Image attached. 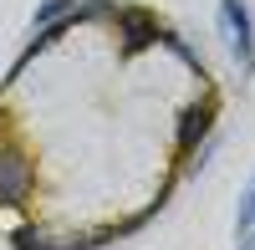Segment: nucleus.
Wrapping results in <instances>:
<instances>
[{
  "instance_id": "nucleus-5",
  "label": "nucleus",
  "mask_w": 255,
  "mask_h": 250,
  "mask_svg": "<svg viewBox=\"0 0 255 250\" xmlns=\"http://www.w3.org/2000/svg\"><path fill=\"white\" fill-rule=\"evenodd\" d=\"M15 250H72V235H56L46 230V225H20V230L10 235Z\"/></svg>"
},
{
  "instance_id": "nucleus-8",
  "label": "nucleus",
  "mask_w": 255,
  "mask_h": 250,
  "mask_svg": "<svg viewBox=\"0 0 255 250\" xmlns=\"http://www.w3.org/2000/svg\"><path fill=\"white\" fill-rule=\"evenodd\" d=\"M250 225H255V184H250V194L240 199V215H235V235H245Z\"/></svg>"
},
{
  "instance_id": "nucleus-4",
  "label": "nucleus",
  "mask_w": 255,
  "mask_h": 250,
  "mask_svg": "<svg viewBox=\"0 0 255 250\" xmlns=\"http://www.w3.org/2000/svg\"><path fill=\"white\" fill-rule=\"evenodd\" d=\"M209 128H215V97H199V102H189L184 118H179V153L189 158L199 148V143L209 138Z\"/></svg>"
},
{
  "instance_id": "nucleus-10",
  "label": "nucleus",
  "mask_w": 255,
  "mask_h": 250,
  "mask_svg": "<svg viewBox=\"0 0 255 250\" xmlns=\"http://www.w3.org/2000/svg\"><path fill=\"white\" fill-rule=\"evenodd\" d=\"M235 250H255V225H250V230L240 235V245H235Z\"/></svg>"
},
{
  "instance_id": "nucleus-3",
  "label": "nucleus",
  "mask_w": 255,
  "mask_h": 250,
  "mask_svg": "<svg viewBox=\"0 0 255 250\" xmlns=\"http://www.w3.org/2000/svg\"><path fill=\"white\" fill-rule=\"evenodd\" d=\"M113 20H118V36H123V56H138L143 46L158 41V15L143 10V5H118Z\"/></svg>"
},
{
  "instance_id": "nucleus-9",
  "label": "nucleus",
  "mask_w": 255,
  "mask_h": 250,
  "mask_svg": "<svg viewBox=\"0 0 255 250\" xmlns=\"http://www.w3.org/2000/svg\"><path fill=\"white\" fill-rule=\"evenodd\" d=\"M113 0H87V5H82V20H113Z\"/></svg>"
},
{
  "instance_id": "nucleus-1",
  "label": "nucleus",
  "mask_w": 255,
  "mask_h": 250,
  "mask_svg": "<svg viewBox=\"0 0 255 250\" xmlns=\"http://www.w3.org/2000/svg\"><path fill=\"white\" fill-rule=\"evenodd\" d=\"M220 31L230 36V51H235L240 72H255V31H250V10L245 0H220Z\"/></svg>"
},
{
  "instance_id": "nucleus-2",
  "label": "nucleus",
  "mask_w": 255,
  "mask_h": 250,
  "mask_svg": "<svg viewBox=\"0 0 255 250\" xmlns=\"http://www.w3.org/2000/svg\"><path fill=\"white\" fill-rule=\"evenodd\" d=\"M36 189V169H31V158L20 153V148H0V204L5 210H15V204H26Z\"/></svg>"
},
{
  "instance_id": "nucleus-6",
  "label": "nucleus",
  "mask_w": 255,
  "mask_h": 250,
  "mask_svg": "<svg viewBox=\"0 0 255 250\" xmlns=\"http://www.w3.org/2000/svg\"><path fill=\"white\" fill-rule=\"evenodd\" d=\"M158 41H163V46H168V51H174L179 61H184V67H189V72H199V77H204V56H199L194 46H189V41H184L179 31H163V26H158Z\"/></svg>"
},
{
  "instance_id": "nucleus-7",
  "label": "nucleus",
  "mask_w": 255,
  "mask_h": 250,
  "mask_svg": "<svg viewBox=\"0 0 255 250\" xmlns=\"http://www.w3.org/2000/svg\"><path fill=\"white\" fill-rule=\"evenodd\" d=\"M72 10H77V0H41V5H36V20H31V31H36V26H51V20L72 15Z\"/></svg>"
}]
</instances>
